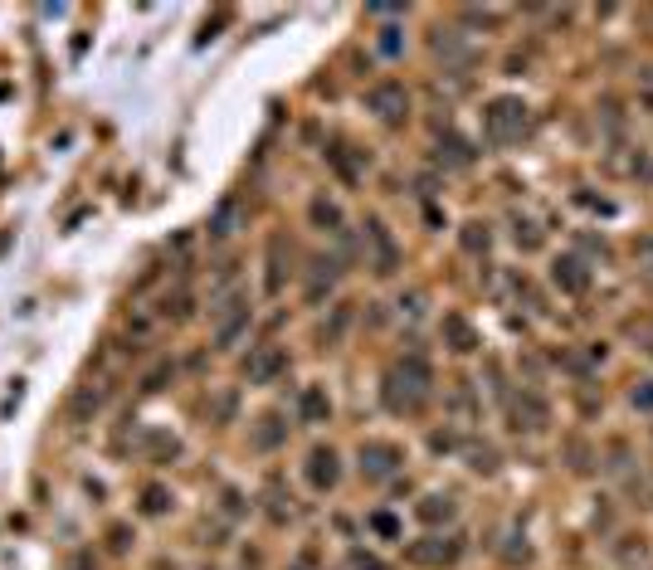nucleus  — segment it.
Here are the masks:
<instances>
[{
	"mask_svg": "<svg viewBox=\"0 0 653 570\" xmlns=\"http://www.w3.org/2000/svg\"><path fill=\"white\" fill-rule=\"evenodd\" d=\"M371 527H376L381 537H395V531H400V521H395L391 512H371Z\"/></svg>",
	"mask_w": 653,
	"mask_h": 570,
	"instance_id": "nucleus-28",
	"label": "nucleus"
},
{
	"mask_svg": "<svg viewBox=\"0 0 653 570\" xmlns=\"http://www.w3.org/2000/svg\"><path fill=\"white\" fill-rule=\"evenodd\" d=\"M283 371H288V351L283 346H259L249 356V366H244V375L253 385H269L273 375H283Z\"/></svg>",
	"mask_w": 653,
	"mask_h": 570,
	"instance_id": "nucleus-10",
	"label": "nucleus"
},
{
	"mask_svg": "<svg viewBox=\"0 0 653 570\" xmlns=\"http://www.w3.org/2000/svg\"><path fill=\"white\" fill-rule=\"evenodd\" d=\"M356 458H361V473H366L371 483H385L391 473H400V468H405V448H400V444H391V439H366Z\"/></svg>",
	"mask_w": 653,
	"mask_h": 570,
	"instance_id": "nucleus-4",
	"label": "nucleus"
},
{
	"mask_svg": "<svg viewBox=\"0 0 653 570\" xmlns=\"http://www.w3.org/2000/svg\"><path fill=\"white\" fill-rule=\"evenodd\" d=\"M458 556H464V541L458 537H425V541H409L405 561L419 570H444V565H454Z\"/></svg>",
	"mask_w": 653,
	"mask_h": 570,
	"instance_id": "nucleus-5",
	"label": "nucleus"
},
{
	"mask_svg": "<svg viewBox=\"0 0 653 570\" xmlns=\"http://www.w3.org/2000/svg\"><path fill=\"white\" fill-rule=\"evenodd\" d=\"M483 132H488V142H498V147L517 142L527 132V103L522 98H492L483 107Z\"/></svg>",
	"mask_w": 653,
	"mask_h": 570,
	"instance_id": "nucleus-2",
	"label": "nucleus"
},
{
	"mask_svg": "<svg viewBox=\"0 0 653 570\" xmlns=\"http://www.w3.org/2000/svg\"><path fill=\"white\" fill-rule=\"evenodd\" d=\"M366 107L381 117L385 127H400L405 117H409V88H405L400 78H381L376 88L366 93Z\"/></svg>",
	"mask_w": 653,
	"mask_h": 570,
	"instance_id": "nucleus-3",
	"label": "nucleus"
},
{
	"mask_svg": "<svg viewBox=\"0 0 653 570\" xmlns=\"http://www.w3.org/2000/svg\"><path fill=\"white\" fill-rule=\"evenodd\" d=\"M634 259L644 263V273H653V239H639V244H634Z\"/></svg>",
	"mask_w": 653,
	"mask_h": 570,
	"instance_id": "nucleus-29",
	"label": "nucleus"
},
{
	"mask_svg": "<svg viewBox=\"0 0 653 570\" xmlns=\"http://www.w3.org/2000/svg\"><path fill=\"white\" fill-rule=\"evenodd\" d=\"M263 502H269V517L278 521V527H283V521H293V497L278 492V483H269V497H263Z\"/></svg>",
	"mask_w": 653,
	"mask_h": 570,
	"instance_id": "nucleus-20",
	"label": "nucleus"
},
{
	"mask_svg": "<svg viewBox=\"0 0 653 570\" xmlns=\"http://www.w3.org/2000/svg\"><path fill=\"white\" fill-rule=\"evenodd\" d=\"M614 565L644 570V565H648V546H644V537H620V541H614Z\"/></svg>",
	"mask_w": 653,
	"mask_h": 570,
	"instance_id": "nucleus-16",
	"label": "nucleus"
},
{
	"mask_svg": "<svg viewBox=\"0 0 653 570\" xmlns=\"http://www.w3.org/2000/svg\"><path fill=\"white\" fill-rule=\"evenodd\" d=\"M468 468H474V473H498V448H492V444H474V448H468Z\"/></svg>",
	"mask_w": 653,
	"mask_h": 570,
	"instance_id": "nucleus-22",
	"label": "nucleus"
},
{
	"mask_svg": "<svg viewBox=\"0 0 653 570\" xmlns=\"http://www.w3.org/2000/svg\"><path fill=\"white\" fill-rule=\"evenodd\" d=\"M312 225H317V229H326V234H342V210H336V205L332 200H326V196H317V200H312Z\"/></svg>",
	"mask_w": 653,
	"mask_h": 570,
	"instance_id": "nucleus-17",
	"label": "nucleus"
},
{
	"mask_svg": "<svg viewBox=\"0 0 653 570\" xmlns=\"http://www.w3.org/2000/svg\"><path fill=\"white\" fill-rule=\"evenodd\" d=\"M298 415H302V424H326V419H332V400H326L322 385H302Z\"/></svg>",
	"mask_w": 653,
	"mask_h": 570,
	"instance_id": "nucleus-14",
	"label": "nucleus"
},
{
	"mask_svg": "<svg viewBox=\"0 0 653 570\" xmlns=\"http://www.w3.org/2000/svg\"><path fill=\"white\" fill-rule=\"evenodd\" d=\"M439 161H449V166H474V147H468L464 137H439Z\"/></svg>",
	"mask_w": 653,
	"mask_h": 570,
	"instance_id": "nucleus-18",
	"label": "nucleus"
},
{
	"mask_svg": "<svg viewBox=\"0 0 653 570\" xmlns=\"http://www.w3.org/2000/svg\"><path fill=\"white\" fill-rule=\"evenodd\" d=\"M464 249H468V253H488V249H492L488 225H468V229H464Z\"/></svg>",
	"mask_w": 653,
	"mask_h": 570,
	"instance_id": "nucleus-24",
	"label": "nucleus"
},
{
	"mask_svg": "<svg viewBox=\"0 0 653 570\" xmlns=\"http://www.w3.org/2000/svg\"><path fill=\"white\" fill-rule=\"evenodd\" d=\"M629 332H634V342L644 346V356H653V322H634Z\"/></svg>",
	"mask_w": 653,
	"mask_h": 570,
	"instance_id": "nucleus-27",
	"label": "nucleus"
},
{
	"mask_svg": "<svg viewBox=\"0 0 653 570\" xmlns=\"http://www.w3.org/2000/svg\"><path fill=\"white\" fill-rule=\"evenodd\" d=\"M547 424H551V405H547L537 391L512 395V429H517V434H541Z\"/></svg>",
	"mask_w": 653,
	"mask_h": 570,
	"instance_id": "nucleus-6",
	"label": "nucleus"
},
{
	"mask_svg": "<svg viewBox=\"0 0 653 570\" xmlns=\"http://www.w3.org/2000/svg\"><path fill=\"white\" fill-rule=\"evenodd\" d=\"M381 54H400V30H381Z\"/></svg>",
	"mask_w": 653,
	"mask_h": 570,
	"instance_id": "nucleus-30",
	"label": "nucleus"
},
{
	"mask_svg": "<svg viewBox=\"0 0 653 570\" xmlns=\"http://www.w3.org/2000/svg\"><path fill=\"white\" fill-rule=\"evenodd\" d=\"M429 391H434V371H429L425 356L395 361V371L385 375V405H391L395 415H419Z\"/></svg>",
	"mask_w": 653,
	"mask_h": 570,
	"instance_id": "nucleus-1",
	"label": "nucleus"
},
{
	"mask_svg": "<svg viewBox=\"0 0 653 570\" xmlns=\"http://www.w3.org/2000/svg\"><path fill=\"white\" fill-rule=\"evenodd\" d=\"M366 244H371V269H376L381 278H391L395 269H400V249H395L391 229H385L376 215L366 220Z\"/></svg>",
	"mask_w": 653,
	"mask_h": 570,
	"instance_id": "nucleus-7",
	"label": "nucleus"
},
{
	"mask_svg": "<svg viewBox=\"0 0 653 570\" xmlns=\"http://www.w3.org/2000/svg\"><path fill=\"white\" fill-rule=\"evenodd\" d=\"M444 346H449L454 356H474L478 351V332L464 312H449V317H444Z\"/></svg>",
	"mask_w": 653,
	"mask_h": 570,
	"instance_id": "nucleus-11",
	"label": "nucleus"
},
{
	"mask_svg": "<svg viewBox=\"0 0 653 570\" xmlns=\"http://www.w3.org/2000/svg\"><path fill=\"white\" fill-rule=\"evenodd\" d=\"M278 444H288V424H283V415H263L259 429H253V448H259V454H273Z\"/></svg>",
	"mask_w": 653,
	"mask_h": 570,
	"instance_id": "nucleus-15",
	"label": "nucleus"
},
{
	"mask_svg": "<svg viewBox=\"0 0 653 570\" xmlns=\"http://www.w3.org/2000/svg\"><path fill=\"white\" fill-rule=\"evenodd\" d=\"M244 332H249V308H244V302H229V308H225V317H220V326H215V346L229 351V346H235Z\"/></svg>",
	"mask_w": 653,
	"mask_h": 570,
	"instance_id": "nucleus-12",
	"label": "nucleus"
},
{
	"mask_svg": "<svg viewBox=\"0 0 653 570\" xmlns=\"http://www.w3.org/2000/svg\"><path fill=\"white\" fill-rule=\"evenodd\" d=\"M512 244H517V249H527V253H531V249H541V229L531 225V220H512Z\"/></svg>",
	"mask_w": 653,
	"mask_h": 570,
	"instance_id": "nucleus-21",
	"label": "nucleus"
},
{
	"mask_svg": "<svg viewBox=\"0 0 653 570\" xmlns=\"http://www.w3.org/2000/svg\"><path fill=\"white\" fill-rule=\"evenodd\" d=\"M551 283L561 288V293L580 298V293H590V269L575 259V253H561V259L551 263Z\"/></svg>",
	"mask_w": 653,
	"mask_h": 570,
	"instance_id": "nucleus-8",
	"label": "nucleus"
},
{
	"mask_svg": "<svg viewBox=\"0 0 653 570\" xmlns=\"http://www.w3.org/2000/svg\"><path fill=\"white\" fill-rule=\"evenodd\" d=\"M468 20H474V25H498V10H468Z\"/></svg>",
	"mask_w": 653,
	"mask_h": 570,
	"instance_id": "nucleus-31",
	"label": "nucleus"
},
{
	"mask_svg": "<svg viewBox=\"0 0 653 570\" xmlns=\"http://www.w3.org/2000/svg\"><path fill=\"white\" fill-rule=\"evenodd\" d=\"M147 512H152V517H156V512H166V492H161V488H152V492H147Z\"/></svg>",
	"mask_w": 653,
	"mask_h": 570,
	"instance_id": "nucleus-32",
	"label": "nucleus"
},
{
	"mask_svg": "<svg viewBox=\"0 0 653 570\" xmlns=\"http://www.w3.org/2000/svg\"><path fill=\"white\" fill-rule=\"evenodd\" d=\"M415 517L425 521V527H439V521H454V517H458V502H454V492H425V497H419V507H415Z\"/></svg>",
	"mask_w": 653,
	"mask_h": 570,
	"instance_id": "nucleus-13",
	"label": "nucleus"
},
{
	"mask_svg": "<svg viewBox=\"0 0 653 570\" xmlns=\"http://www.w3.org/2000/svg\"><path fill=\"white\" fill-rule=\"evenodd\" d=\"M629 405L644 409V415H653V381H639L634 391H629Z\"/></svg>",
	"mask_w": 653,
	"mask_h": 570,
	"instance_id": "nucleus-25",
	"label": "nucleus"
},
{
	"mask_svg": "<svg viewBox=\"0 0 653 570\" xmlns=\"http://www.w3.org/2000/svg\"><path fill=\"white\" fill-rule=\"evenodd\" d=\"M308 483L317 492H326V488L342 483V458H336V448H312V454H308Z\"/></svg>",
	"mask_w": 653,
	"mask_h": 570,
	"instance_id": "nucleus-9",
	"label": "nucleus"
},
{
	"mask_svg": "<svg viewBox=\"0 0 653 570\" xmlns=\"http://www.w3.org/2000/svg\"><path fill=\"white\" fill-rule=\"evenodd\" d=\"M352 570H391L381 561V556H371V551H352Z\"/></svg>",
	"mask_w": 653,
	"mask_h": 570,
	"instance_id": "nucleus-26",
	"label": "nucleus"
},
{
	"mask_svg": "<svg viewBox=\"0 0 653 570\" xmlns=\"http://www.w3.org/2000/svg\"><path fill=\"white\" fill-rule=\"evenodd\" d=\"M624 483H629V497H634L639 507H653V473L648 468H634Z\"/></svg>",
	"mask_w": 653,
	"mask_h": 570,
	"instance_id": "nucleus-19",
	"label": "nucleus"
},
{
	"mask_svg": "<svg viewBox=\"0 0 653 570\" xmlns=\"http://www.w3.org/2000/svg\"><path fill=\"white\" fill-rule=\"evenodd\" d=\"M269 293H283V239L269 244Z\"/></svg>",
	"mask_w": 653,
	"mask_h": 570,
	"instance_id": "nucleus-23",
	"label": "nucleus"
},
{
	"mask_svg": "<svg viewBox=\"0 0 653 570\" xmlns=\"http://www.w3.org/2000/svg\"><path fill=\"white\" fill-rule=\"evenodd\" d=\"M429 444H434V448H439V454H444V448H454L458 439H454V434H449V429H444V434H434V439H429Z\"/></svg>",
	"mask_w": 653,
	"mask_h": 570,
	"instance_id": "nucleus-33",
	"label": "nucleus"
}]
</instances>
